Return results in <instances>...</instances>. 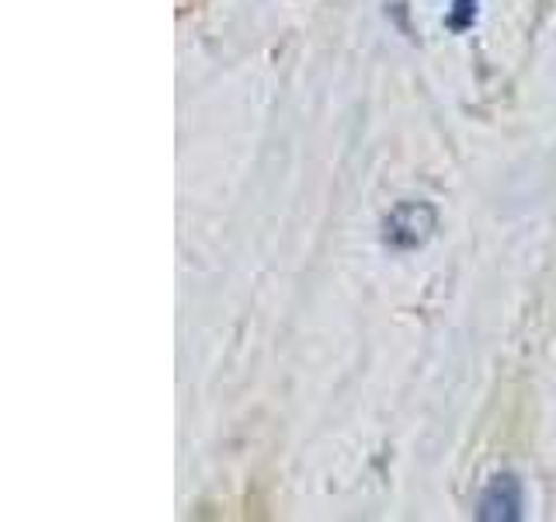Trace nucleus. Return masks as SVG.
<instances>
[{
	"label": "nucleus",
	"mask_w": 556,
	"mask_h": 522,
	"mask_svg": "<svg viewBox=\"0 0 556 522\" xmlns=\"http://www.w3.org/2000/svg\"><path fill=\"white\" fill-rule=\"evenodd\" d=\"M480 519L486 522H515L521 515V484L515 474H497L480 495Z\"/></svg>",
	"instance_id": "f03ea898"
},
{
	"label": "nucleus",
	"mask_w": 556,
	"mask_h": 522,
	"mask_svg": "<svg viewBox=\"0 0 556 522\" xmlns=\"http://www.w3.org/2000/svg\"><path fill=\"white\" fill-rule=\"evenodd\" d=\"M434 209L428 202H400L393 213L382 220V240L390 248H421V244L434 234Z\"/></svg>",
	"instance_id": "f257e3e1"
},
{
	"label": "nucleus",
	"mask_w": 556,
	"mask_h": 522,
	"mask_svg": "<svg viewBox=\"0 0 556 522\" xmlns=\"http://www.w3.org/2000/svg\"><path fill=\"white\" fill-rule=\"evenodd\" d=\"M473 17H477V0H456V4H452L448 25L452 28H466V25H473Z\"/></svg>",
	"instance_id": "7ed1b4c3"
}]
</instances>
